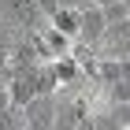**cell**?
<instances>
[{
	"instance_id": "obj_1",
	"label": "cell",
	"mask_w": 130,
	"mask_h": 130,
	"mask_svg": "<svg viewBox=\"0 0 130 130\" xmlns=\"http://www.w3.org/2000/svg\"><path fill=\"white\" fill-rule=\"evenodd\" d=\"M0 15L15 26H22V30H37V26L48 22V15L41 11L37 0H0Z\"/></svg>"
},
{
	"instance_id": "obj_2",
	"label": "cell",
	"mask_w": 130,
	"mask_h": 130,
	"mask_svg": "<svg viewBox=\"0 0 130 130\" xmlns=\"http://www.w3.org/2000/svg\"><path fill=\"white\" fill-rule=\"evenodd\" d=\"M56 130H93V104L86 97H74L56 108Z\"/></svg>"
},
{
	"instance_id": "obj_3",
	"label": "cell",
	"mask_w": 130,
	"mask_h": 130,
	"mask_svg": "<svg viewBox=\"0 0 130 130\" xmlns=\"http://www.w3.org/2000/svg\"><path fill=\"white\" fill-rule=\"evenodd\" d=\"M56 97L52 93H37V97L22 108V126H34V130H52L56 126Z\"/></svg>"
},
{
	"instance_id": "obj_4",
	"label": "cell",
	"mask_w": 130,
	"mask_h": 130,
	"mask_svg": "<svg viewBox=\"0 0 130 130\" xmlns=\"http://www.w3.org/2000/svg\"><path fill=\"white\" fill-rule=\"evenodd\" d=\"M104 30H108L104 8H97V4H86V8H82V26H78V41H82V45H89V48H100V41H104Z\"/></svg>"
},
{
	"instance_id": "obj_5",
	"label": "cell",
	"mask_w": 130,
	"mask_h": 130,
	"mask_svg": "<svg viewBox=\"0 0 130 130\" xmlns=\"http://www.w3.org/2000/svg\"><path fill=\"white\" fill-rule=\"evenodd\" d=\"M52 26H56V30H63V34H71V37L78 41V26H82V8L78 4H63L60 11H56V15H52Z\"/></svg>"
},
{
	"instance_id": "obj_6",
	"label": "cell",
	"mask_w": 130,
	"mask_h": 130,
	"mask_svg": "<svg viewBox=\"0 0 130 130\" xmlns=\"http://www.w3.org/2000/svg\"><path fill=\"white\" fill-rule=\"evenodd\" d=\"M108 111H111V123H115V130H130V100L108 104Z\"/></svg>"
},
{
	"instance_id": "obj_7",
	"label": "cell",
	"mask_w": 130,
	"mask_h": 130,
	"mask_svg": "<svg viewBox=\"0 0 130 130\" xmlns=\"http://www.w3.org/2000/svg\"><path fill=\"white\" fill-rule=\"evenodd\" d=\"M104 19H108V26H111V22H126V19H130L126 0H115V4H108V8H104Z\"/></svg>"
},
{
	"instance_id": "obj_8",
	"label": "cell",
	"mask_w": 130,
	"mask_h": 130,
	"mask_svg": "<svg viewBox=\"0 0 130 130\" xmlns=\"http://www.w3.org/2000/svg\"><path fill=\"white\" fill-rule=\"evenodd\" d=\"M8 67H11V41L0 34V74L8 78Z\"/></svg>"
},
{
	"instance_id": "obj_9",
	"label": "cell",
	"mask_w": 130,
	"mask_h": 130,
	"mask_svg": "<svg viewBox=\"0 0 130 130\" xmlns=\"http://www.w3.org/2000/svg\"><path fill=\"white\" fill-rule=\"evenodd\" d=\"M8 111H15V104H11V89H8V78H0V115H8Z\"/></svg>"
},
{
	"instance_id": "obj_10",
	"label": "cell",
	"mask_w": 130,
	"mask_h": 130,
	"mask_svg": "<svg viewBox=\"0 0 130 130\" xmlns=\"http://www.w3.org/2000/svg\"><path fill=\"white\" fill-rule=\"evenodd\" d=\"M37 4H41V11H45L48 19H52V15H56V11L63 8V0H37Z\"/></svg>"
},
{
	"instance_id": "obj_11",
	"label": "cell",
	"mask_w": 130,
	"mask_h": 130,
	"mask_svg": "<svg viewBox=\"0 0 130 130\" xmlns=\"http://www.w3.org/2000/svg\"><path fill=\"white\" fill-rule=\"evenodd\" d=\"M63 4H78V8H86V4H93V0H63Z\"/></svg>"
},
{
	"instance_id": "obj_12",
	"label": "cell",
	"mask_w": 130,
	"mask_h": 130,
	"mask_svg": "<svg viewBox=\"0 0 130 130\" xmlns=\"http://www.w3.org/2000/svg\"><path fill=\"white\" fill-rule=\"evenodd\" d=\"M93 4H97V8H108V4H115V0H93Z\"/></svg>"
},
{
	"instance_id": "obj_13",
	"label": "cell",
	"mask_w": 130,
	"mask_h": 130,
	"mask_svg": "<svg viewBox=\"0 0 130 130\" xmlns=\"http://www.w3.org/2000/svg\"><path fill=\"white\" fill-rule=\"evenodd\" d=\"M0 78H4V74H0Z\"/></svg>"
}]
</instances>
